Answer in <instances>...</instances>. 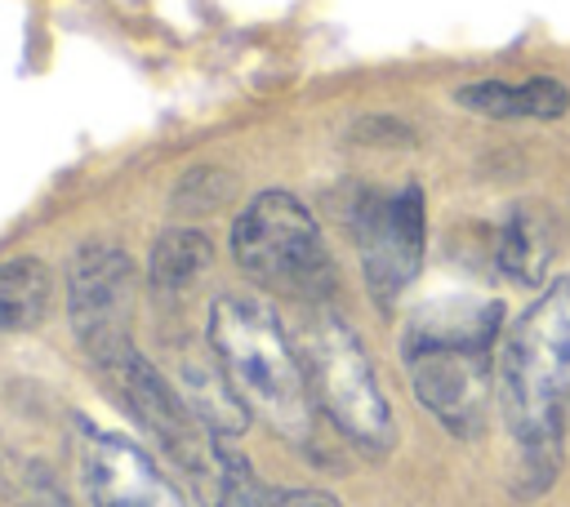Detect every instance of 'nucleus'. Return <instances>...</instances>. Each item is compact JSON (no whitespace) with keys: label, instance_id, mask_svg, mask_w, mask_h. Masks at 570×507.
<instances>
[{"label":"nucleus","instance_id":"f257e3e1","mask_svg":"<svg viewBox=\"0 0 570 507\" xmlns=\"http://www.w3.org/2000/svg\"><path fill=\"white\" fill-rule=\"evenodd\" d=\"M499 400L521 449V494L552 485L570 405V276L548 280L499 351Z\"/></svg>","mask_w":570,"mask_h":507},{"label":"nucleus","instance_id":"f03ea898","mask_svg":"<svg viewBox=\"0 0 570 507\" xmlns=\"http://www.w3.org/2000/svg\"><path fill=\"white\" fill-rule=\"evenodd\" d=\"M503 334V302L494 298H436L410 311L401 360L419 405L454 436H476L485 418L494 342Z\"/></svg>","mask_w":570,"mask_h":507},{"label":"nucleus","instance_id":"7ed1b4c3","mask_svg":"<svg viewBox=\"0 0 570 507\" xmlns=\"http://www.w3.org/2000/svg\"><path fill=\"white\" fill-rule=\"evenodd\" d=\"M209 351L240 391L249 409H258L285 440H312V391L276 311L249 294H223L209 307Z\"/></svg>","mask_w":570,"mask_h":507},{"label":"nucleus","instance_id":"20e7f679","mask_svg":"<svg viewBox=\"0 0 570 507\" xmlns=\"http://www.w3.org/2000/svg\"><path fill=\"white\" fill-rule=\"evenodd\" d=\"M232 258L245 276L303 302H325L334 294V258L312 209L289 191H258L232 218Z\"/></svg>","mask_w":570,"mask_h":507},{"label":"nucleus","instance_id":"39448f33","mask_svg":"<svg viewBox=\"0 0 570 507\" xmlns=\"http://www.w3.org/2000/svg\"><path fill=\"white\" fill-rule=\"evenodd\" d=\"M298 360L307 374L312 405L365 454H387L396 440L392 405L374 378V365L356 329L334 311H312L298 334Z\"/></svg>","mask_w":570,"mask_h":507},{"label":"nucleus","instance_id":"423d86ee","mask_svg":"<svg viewBox=\"0 0 570 507\" xmlns=\"http://www.w3.org/2000/svg\"><path fill=\"white\" fill-rule=\"evenodd\" d=\"M352 236L365 271L370 298L392 311L428 254V200L419 182H401L392 191H365L352 209Z\"/></svg>","mask_w":570,"mask_h":507},{"label":"nucleus","instance_id":"0eeeda50","mask_svg":"<svg viewBox=\"0 0 570 507\" xmlns=\"http://www.w3.org/2000/svg\"><path fill=\"white\" fill-rule=\"evenodd\" d=\"M129 307H134V262L125 249L107 240H89L76 249L67 267V316L85 347V360L129 342Z\"/></svg>","mask_w":570,"mask_h":507},{"label":"nucleus","instance_id":"6e6552de","mask_svg":"<svg viewBox=\"0 0 570 507\" xmlns=\"http://www.w3.org/2000/svg\"><path fill=\"white\" fill-rule=\"evenodd\" d=\"M80 476L94 507H187L183 494L160 476V467L116 431H85Z\"/></svg>","mask_w":570,"mask_h":507},{"label":"nucleus","instance_id":"1a4fd4ad","mask_svg":"<svg viewBox=\"0 0 570 507\" xmlns=\"http://www.w3.org/2000/svg\"><path fill=\"white\" fill-rule=\"evenodd\" d=\"M454 102L463 111H476V116H490V120H557L570 107V89L552 76H530L521 84L476 80V84H459Z\"/></svg>","mask_w":570,"mask_h":507},{"label":"nucleus","instance_id":"9d476101","mask_svg":"<svg viewBox=\"0 0 570 507\" xmlns=\"http://www.w3.org/2000/svg\"><path fill=\"white\" fill-rule=\"evenodd\" d=\"M178 391H183V400L191 405V414H196L209 431H218V436H240V431H245L249 405L240 400V391L232 387V378L223 374L218 360H205V356L183 360V382H178Z\"/></svg>","mask_w":570,"mask_h":507},{"label":"nucleus","instance_id":"9b49d317","mask_svg":"<svg viewBox=\"0 0 570 507\" xmlns=\"http://www.w3.org/2000/svg\"><path fill=\"white\" fill-rule=\"evenodd\" d=\"M53 302V271L49 262L18 254L0 262V334L36 329Z\"/></svg>","mask_w":570,"mask_h":507},{"label":"nucleus","instance_id":"f8f14e48","mask_svg":"<svg viewBox=\"0 0 570 507\" xmlns=\"http://www.w3.org/2000/svg\"><path fill=\"white\" fill-rule=\"evenodd\" d=\"M548 258H552V245H548L543 222L530 209H512L494 231V267L508 280L543 285L548 280Z\"/></svg>","mask_w":570,"mask_h":507},{"label":"nucleus","instance_id":"ddd939ff","mask_svg":"<svg viewBox=\"0 0 570 507\" xmlns=\"http://www.w3.org/2000/svg\"><path fill=\"white\" fill-rule=\"evenodd\" d=\"M214 262V245L205 231L196 227H169L151 240V254H147V280L156 294H178L187 289L205 267Z\"/></svg>","mask_w":570,"mask_h":507},{"label":"nucleus","instance_id":"4468645a","mask_svg":"<svg viewBox=\"0 0 570 507\" xmlns=\"http://www.w3.org/2000/svg\"><path fill=\"white\" fill-rule=\"evenodd\" d=\"M9 494H13L18 507H71V498L62 494L53 471L45 463H36V458L9 463Z\"/></svg>","mask_w":570,"mask_h":507},{"label":"nucleus","instance_id":"2eb2a0df","mask_svg":"<svg viewBox=\"0 0 570 507\" xmlns=\"http://www.w3.org/2000/svg\"><path fill=\"white\" fill-rule=\"evenodd\" d=\"M227 196H232V178H227L223 169L200 165V169H187V173L178 178V187H174V209H183V213H191V209L209 213V209H218Z\"/></svg>","mask_w":570,"mask_h":507},{"label":"nucleus","instance_id":"dca6fc26","mask_svg":"<svg viewBox=\"0 0 570 507\" xmlns=\"http://www.w3.org/2000/svg\"><path fill=\"white\" fill-rule=\"evenodd\" d=\"M254 507H343V503L321 494V489H276V485H263Z\"/></svg>","mask_w":570,"mask_h":507}]
</instances>
